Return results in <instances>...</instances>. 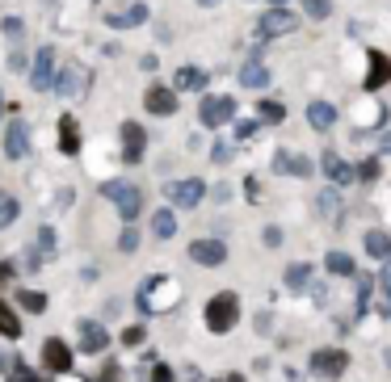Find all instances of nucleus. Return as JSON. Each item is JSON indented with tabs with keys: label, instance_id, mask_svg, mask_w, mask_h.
<instances>
[{
	"label": "nucleus",
	"instance_id": "9d476101",
	"mask_svg": "<svg viewBox=\"0 0 391 382\" xmlns=\"http://www.w3.org/2000/svg\"><path fill=\"white\" fill-rule=\"evenodd\" d=\"M51 84H55V50L42 46V50L34 55V67H29V88H34V93H46Z\"/></svg>",
	"mask_w": 391,
	"mask_h": 382
},
{
	"label": "nucleus",
	"instance_id": "f704fd0d",
	"mask_svg": "<svg viewBox=\"0 0 391 382\" xmlns=\"http://www.w3.org/2000/svg\"><path fill=\"white\" fill-rule=\"evenodd\" d=\"M303 8H307L312 21H324V17L333 13V0H303Z\"/></svg>",
	"mask_w": 391,
	"mask_h": 382
},
{
	"label": "nucleus",
	"instance_id": "c756f323",
	"mask_svg": "<svg viewBox=\"0 0 391 382\" xmlns=\"http://www.w3.org/2000/svg\"><path fill=\"white\" fill-rule=\"evenodd\" d=\"M17 214H21V202H17L13 193H0V231H4V227H13V223H17Z\"/></svg>",
	"mask_w": 391,
	"mask_h": 382
},
{
	"label": "nucleus",
	"instance_id": "a211bd4d",
	"mask_svg": "<svg viewBox=\"0 0 391 382\" xmlns=\"http://www.w3.org/2000/svg\"><path fill=\"white\" fill-rule=\"evenodd\" d=\"M274 172H286V177H312V160H307V156H295V151H278V156H274Z\"/></svg>",
	"mask_w": 391,
	"mask_h": 382
},
{
	"label": "nucleus",
	"instance_id": "58836bf2",
	"mask_svg": "<svg viewBox=\"0 0 391 382\" xmlns=\"http://www.w3.org/2000/svg\"><path fill=\"white\" fill-rule=\"evenodd\" d=\"M143 341H147L143 328H126V332H122V345H143Z\"/></svg>",
	"mask_w": 391,
	"mask_h": 382
},
{
	"label": "nucleus",
	"instance_id": "c9c22d12",
	"mask_svg": "<svg viewBox=\"0 0 391 382\" xmlns=\"http://www.w3.org/2000/svg\"><path fill=\"white\" fill-rule=\"evenodd\" d=\"M0 29L8 34V42H21V29H25V25H21V17H4V25H0Z\"/></svg>",
	"mask_w": 391,
	"mask_h": 382
},
{
	"label": "nucleus",
	"instance_id": "a878e982",
	"mask_svg": "<svg viewBox=\"0 0 391 382\" xmlns=\"http://www.w3.org/2000/svg\"><path fill=\"white\" fill-rule=\"evenodd\" d=\"M0 336H8V341H17L21 336V320H17V311L0 299Z\"/></svg>",
	"mask_w": 391,
	"mask_h": 382
},
{
	"label": "nucleus",
	"instance_id": "7c9ffc66",
	"mask_svg": "<svg viewBox=\"0 0 391 382\" xmlns=\"http://www.w3.org/2000/svg\"><path fill=\"white\" fill-rule=\"evenodd\" d=\"M38 257H42V261L55 257V231H51V227H42V231L34 236V261H38Z\"/></svg>",
	"mask_w": 391,
	"mask_h": 382
},
{
	"label": "nucleus",
	"instance_id": "aec40b11",
	"mask_svg": "<svg viewBox=\"0 0 391 382\" xmlns=\"http://www.w3.org/2000/svg\"><path fill=\"white\" fill-rule=\"evenodd\" d=\"M105 345H110V332H105L101 324L84 320V324H80V349H84V353H101Z\"/></svg>",
	"mask_w": 391,
	"mask_h": 382
},
{
	"label": "nucleus",
	"instance_id": "9b49d317",
	"mask_svg": "<svg viewBox=\"0 0 391 382\" xmlns=\"http://www.w3.org/2000/svg\"><path fill=\"white\" fill-rule=\"evenodd\" d=\"M320 172H324L333 185H354V181H358L354 164H350V160H341V151H333V147L320 156Z\"/></svg>",
	"mask_w": 391,
	"mask_h": 382
},
{
	"label": "nucleus",
	"instance_id": "cd10ccee",
	"mask_svg": "<svg viewBox=\"0 0 391 382\" xmlns=\"http://www.w3.org/2000/svg\"><path fill=\"white\" fill-rule=\"evenodd\" d=\"M312 273H316L312 265H291L286 269V286L291 290H312Z\"/></svg>",
	"mask_w": 391,
	"mask_h": 382
},
{
	"label": "nucleus",
	"instance_id": "0eeeda50",
	"mask_svg": "<svg viewBox=\"0 0 391 382\" xmlns=\"http://www.w3.org/2000/svg\"><path fill=\"white\" fill-rule=\"evenodd\" d=\"M147 21V4L143 0H126V4H118V8H105V25L110 29H135V25H143Z\"/></svg>",
	"mask_w": 391,
	"mask_h": 382
},
{
	"label": "nucleus",
	"instance_id": "423d86ee",
	"mask_svg": "<svg viewBox=\"0 0 391 382\" xmlns=\"http://www.w3.org/2000/svg\"><path fill=\"white\" fill-rule=\"evenodd\" d=\"M345 370H350V353L345 349H316L312 353V374L316 378L333 382V378H341Z\"/></svg>",
	"mask_w": 391,
	"mask_h": 382
},
{
	"label": "nucleus",
	"instance_id": "79ce46f5",
	"mask_svg": "<svg viewBox=\"0 0 391 382\" xmlns=\"http://www.w3.org/2000/svg\"><path fill=\"white\" fill-rule=\"evenodd\" d=\"M282 244V231L278 227H265V248H278Z\"/></svg>",
	"mask_w": 391,
	"mask_h": 382
},
{
	"label": "nucleus",
	"instance_id": "412c9836",
	"mask_svg": "<svg viewBox=\"0 0 391 382\" xmlns=\"http://www.w3.org/2000/svg\"><path fill=\"white\" fill-rule=\"evenodd\" d=\"M333 122H337V105H333V101H312V105H307V126L333 130Z\"/></svg>",
	"mask_w": 391,
	"mask_h": 382
},
{
	"label": "nucleus",
	"instance_id": "a18cd8bd",
	"mask_svg": "<svg viewBox=\"0 0 391 382\" xmlns=\"http://www.w3.org/2000/svg\"><path fill=\"white\" fill-rule=\"evenodd\" d=\"M8 278H13V265H8V261H0V282H8Z\"/></svg>",
	"mask_w": 391,
	"mask_h": 382
},
{
	"label": "nucleus",
	"instance_id": "f257e3e1",
	"mask_svg": "<svg viewBox=\"0 0 391 382\" xmlns=\"http://www.w3.org/2000/svg\"><path fill=\"white\" fill-rule=\"evenodd\" d=\"M101 198H105L126 223H135V219L143 214V185H135L131 177H114V181H105V185H101Z\"/></svg>",
	"mask_w": 391,
	"mask_h": 382
},
{
	"label": "nucleus",
	"instance_id": "a19ab883",
	"mask_svg": "<svg viewBox=\"0 0 391 382\" xmlns=\"http://www.w3.org/2000/svg\"><path fill=\"white\" fill-rule=\"evenodd\" d=\"M379 286H383V294L391 299V257H387V265L379 269Z\"/></svg>",
	"mask_w": 391,
	"mask_h": 382
},
{
	"label": "nucleus",
	"instance_id": "3c124183",
	"mask_svg": "<svg viewBox=\"0 0 391 382\" xmlns=\"http://www.w3.org/2000/svg\"><path fill=\"white\" fill-rule=\"evenodd\" d=\"M387 366H391V353H387Z\"/></svg>",
	"mask_w": 391,
	"mask_h": 382
},
{
	"label": "nucleus",
	"instance_id": "473e14b6",
	"mask_svg": "<svg viewBox=\"0 0 391 382\" xmlns=\"http://www.w3.org/2000/svg\"><path fill=\"white\" fill-rule=\"evenodd\" d=\"M282 118H286L282 101H261V122H282Z\"/></svg>",
	"mask_w": 391,
	"mask_h": 382
},
{
	"label": "nucleus",
	"instance_id": "8fccbe9b",
	"mask_svg": "<svg viewBox=\"0 0 391 382\" xmlns=\"http://www.w3.org/2000/svg\"><path fill=\"white\" fill-rule=\"evenodd\" d=\"M270 4H286V0H270Z\"/></svg>",
	"mask_w": 391,
	"mask_h": 382
},
{
	"label": "nucleus",
	"instance_id": "37998d69",
	"mask_svg": "<svg viewBox=\"0 0 391 382\" xmlns=\"http://www.w3.org/2000/svg\"><path fill=\"white\" fill-rule=\"evenodd\" d=\"M152 382H173V370H168V366H156V370H152Z\"/></svg>",
	"mask_w": 391,
	"mask_h": 382
},
{
	"label": "nucleus",
	"instance_id": "49530a36",
	"mask_svg": "<svg viewBox=\"0 0 391 382\" xmlns=\"http://www.w3.org/2000/svg\"><path fill=\"white\" fill-rule=\"evenodd\" d=\"M211 382H244V374H219V378H211Z\"/></svg>",
	"mask_w": 391,
	"mask_h": 382
},
{
	"label": "nucleus",
	"instance_id": "de8ad7c7",
	"mask_svg": "<svg viewBox=\"0 0 391 382\" xmlns=\"http://www.w3.org/2000/svg\"><path fill=\"white\" fill-rule=\"evenodd\" d=\"M198 4H202V8H211V4H223V0H198Z\"/></svg>",
	"mask_w": 391,
	"mask_h": 382
},
{
	"label": "nucleus",
	"instance_id": "39448f33",
	"mask_svg": "<svg viewBox=\"0 0 391 382\" xmlns=\"http://www.w3.org/2000/svg\"><path fill=\"white\" fill-rule=\"evenodd\" d=\"M177 294H181V290H177L168 278H152L147 286H139V307H147V311H168Z\"/></svg>",
	"mask_w": 391,
	"mask_h": 382
},
{
	"label": "nucleus",
	"instance_id": "ea45409f",
	"mask_svg": "<svg viewBox=\"0 0 391 382\" xmlns=\"http://www.w3.org/2000/svg\"><path fill=\"white\" fill-rule=\"evenodd\" d=\"M118 374H122V370L110 362V366H101V370H97V382H118Z\"/></svg>",
	"mask_w": 391,
	"mask_h": 382
},
{
	"label": "nucleus",
	"instance_id": "ddd939ff",
	"mask_svg": "<svg viewBox=\"0 0 391 382\" xmlns=\"http://www.w3.org/2000/svg\"><path fill=\"white\" fill-rule=\"evenodd\" d=\"M42 366H46L51 374H67V370H72V349H67L59 336L42 341Z\"/></svg>",
	"mask_w": 391,
	"mask_h": 382
},
{
	"label": "nucleus",
	"instance_id": "dca6fc26",
	"mask_svg": "<svg viewBox=\"0 0 391 382\" xmlns=\"http://www.w3.org/2000/svg\"><path fill=\"white\" fill-rule=\"evenodd\" d=\"M371 71H366V93H379L383 84H391V55L383 50H371Z\"/></svg>",
	"mask_w": 391,
	"mask_h": 382
},
{
	"label": "nucleus",
	"instance_id": "c85d7f7f",
	"mask_svg": "<svg viewBox=\"0 0 391 382\" xmlns=\"http://www.w3.org/2000/svg\"><path fill=\"white\" fill-rule=\"evenodd\" d=\"M316 210H320V219H337V210H341V198H337V189H320V198H316Z\"/></svg>",
	"mask_w": 391,
	"mask_h": 382
},
{
	"label": "nucleus",
	"instance_id": "4be33fe9",
	"mask_svg": "<svg viewBox=\"0 0 391 382\" xmlns=\"http://www.w3.org/2000/svg\"><path fill=\"white\" fill-rule=\"evenodd\" d=\"M59 151H63V156H76V151H80V126H76L72 114L59 118Z\"/></svg>",
	"mask_w": 391,
	"mask_h": 382
},
{
	"label": "nucleus",
	"instance_id": "f3484780",
	"mask_svg": "<svg viewBox=\"0 0 391 382\" xmlns=\"http://www.w3.org/2000/svg\"><path fill=\"white\" fill-rule=\"evenodd\" d=\"M206 80H211V71H202V67H177L173 93H198V88H206Z\"/></svg>",
	"mask_w": 391,
	"mask_h": 382
},
{
	"label": "nucleus",
	"instance_id": "09e8293b",
	"mask_svg": "<svg viewBox=\"0 0 391 382\" xmlns=\"http://www.w3.org/2000/svg\"><path fill=\"white\" fill-rule=\"evenodd\" d=\"M0 118H4V101H0Z\"/></svg>",
	"mask_w": 391,
	"mask_h": 382
},
{
	"label": "nucleus",
	"instance_id": "6e6552de",
	"mask_svg": "<svg viewBox=\"0 0 391 382\" xmlns=\"http://www.w3.org/2000/svg\"><path fill=\"white\" fill-rule=\"evenodd\" d=\"M236 118V101L232 97H202V105H198V122L202 126H223V122H232Z\"/></svg>",
	"mask_w": 391,
	"mask_h": 382
},
{
	"label": "nucleus",
	"instance_id": "4468645a",
	"mask_svg": "<svg viewBox=\"0 0 391 382\" xmlns=\"http://www.w3.org/2000/svg\"><path fill=\"white\" fill-rule=\"evenodd\" d=\"M51 88H59V93L72 101V97H80V93L88 88V71H84V67H63V71H55V84H51Z\"/></svg>",
	"mask_w": 391,
	"mask_h": 382
},
{
	"label": "nucleus",
	"instance_id": "20e7f679",
	"mask_svg": "<svg viewBox=\"0 0 391 382\" xmlns=\"http://www.w3.org/2000/svg\"><path fill=\"white\" fill-rule=\"evenodd\" d=\"M299 25V17L286 8V4H270V13L257 21V38L261 42H274V38H282V34H291Z\"/></svg>",
	"mask_w": 391,
	"mask_h": 382
},
{
	"label": "nucleus",
	"instance_id": "7ed1b4c3",
	"mask_svg": "<svg viewBox=\"0 0 391 382\" xmlns=\"http://www.w3.org/2000/svg\"><path fill=\"white\" fill-rule=\"evenodd\" d=\"M164 198H168L177 210H198V206H202V198H206V181H198V177L168 181V185H164Z\"/></svg>",
	"mask_w": 391,
	"mask_h": 382
},
{
	"label": "nucleus",
	"instance_id": "f8f14e48",
	"mask_svg": "<svg viewBox=\"0 0 391 382\" xmlns=\"http://www.w3.org/2000/svg\"><path fill=\"white\" fill-rule=\"evenodd\" d=\"M143 109L156 114V118H168V114H177V93H173L168 84H152V88L143 93Z\"/></svg>",
	"mask_w": 391,
	"mask_h": 382
},
{
	"label": "nucleus",
	"instance_id": "4c0bfd02",
	"mask_svg": "<svg viewBox=\"0 0 391 382\" xmlns=\"http://www.w3.org/2000/svg\"><path fill=\"white\" fill-rule=\"evenodd\" d=\"M257 126H261V122H236V139H240V143H244V139H253V135H257Z\"/></svg>",
	"mask_w": 391,
	"mask_h": 382
},
{
	"label": "nucleus",
	"instance_id": "f03ea898",
	"mask_svg": "<svg viewBox=\"0 0 391 382\" xmlns=\"http://www.w3.org/2000/svg\"><path fill=\"white\" fill-rule=\"evenodd\" d=\"M206 328L211 332H232L236 328V320H240V299L232 294V290H223V294H215L211 303H206Z\"/></svg>",
	"mask_w": 391,
	"mask_h": 382
},
{
	"label": "nucleus",
	"instance_id": "5701e85b",
	"mask_svg": "<svg viewBox=\"0 0 391 382\" xmlns=\"http://www.w3.org/2000/svg\"><path fill=\"white\" fill-rule=\"evenodd\" d=\"M324 269H329L333 278H354V273H358V265H354V257H350V252H341V248L324 257Z\"/></svg>",
	"mask_w": 391,
	"mask_h": 382
},
{
	"label": "nucleus",
	"instance_id": "1a4fd4ad",
	"mask_svg": "<svg viewBox=\"0 0 391 382\" xmlns=\"http://www.w3.org/2000/svg\"><path fill=\"white\" fill-rule=\"evenodd\" d=\"M190 257H194L198 265L215 269V265H223V261H227V244H223V240H215V236H202V240H190Z\"/></svg>",
	"mask_w": 391,
	"mask_h": 382
},
{
	"label": "nucleus",
	"instance_id": "2f4dec72",
	"mask_svg": "<svg viewBox=\"0 0 391 382\" xmlns=\"http://www.w3.org/2000/svg\"><path fill=\"white\" fill-rule=\"evenodd\" d=\"M17 307L42 315V311H46V294H38V290H17Z\"/></svg>",
	"mask_w": 391,
	"mask_h": 382
},
{
	"label": "nucleus",
	"instance_id": "6ab92c4d",
	"mask_svg": "<svg viewBox=\"0 0 391 382\" xmlns=\"http://www.w3.org/2000/svg\"><path fill=\"white\" fill-rule=\"evenodd\" d=\"M143 139H147V135H143L139 122H122V143H126L122 156H126V164H139V156H143Z\"/></svg>",
	"mask_w": 391,
	"mask_h": 382
},
{
	"label": "nucleus",
	"instance_id": "2eb2a0df",
	"mask_svg": "<svg viewBox=\"0 0 391 382\" xmlns=\"http://www.w3.org/2000/svg\"><path fill=\"white\" fill-rule=\"evenodd\" d=\"M4 151H8V160H21V156L29 151V126H25L21 118L8 122V130H4Z\"/></svg>",
	"mask_w": 391,
	"mask_h": 382
},
{
	"label": "nucleus",
	"instance_id": "e433bc0d",
	"mask_svg": "<svg viewBox=\"0 0 391 382\" xmlns=\"http://www.w3.org/2000/svg\"><path fill=\"white\" fill-rule=\"evenodd\" d=\"M118 248H122V252H135V248H139V231H135V227H126V231L118 236Z\"/></svg>",
	"mask_w": 391,
	"mask_h": 382
},
{
	"label": "nucleus",
	"instance_id": "c03bdc74",
	"mask_svg": "<svg viewBox=\"0 0 391 382\" xmlns=\"http://www.w3.org/2000/svg\"><path fill=\"white\" fill-rule=\"evenodd\" d=\"M8 382H38V378H34V374H29L25 366H17V370H13V378H8Z\"/></svg>",
	"mask_w": 391,
	"mask_h": 382
},
{
	"label": "nucleus",
	"instance_id": "393cba45",
	"mask_svg": "<svg viewBox=\"0 0 391 382\" xmlns=\"http://www.w3.org/2000/svg\"><path fill=\"white\" fill-rule=\"evenodd\" d=\"M152 231H156V240H173L177 236V214L164 206V210H156L152 214Z\"/></svg>",
	"mask_w": 391,
	"mask_h": 382
},
{
	"label": "nucleus",
	"instance_id": "b1692460",
	"mask_svg": "<svg viewBox=\"0 0 391 382\" xmlns=\"http://www.w3.org/2000/svg\"><path fill=\"white\" fill-rule=\"evenodd\" d=\"M240 84L244 88H265L270 84V67L265 63H244L240 67Z\"/></svg>",
	"mask_w": 391,
	"mask_h": 382
},
{
	"label": "nucleus",
	"instance_id": "bb28decb",
	"mask_svg": "<svg viewBox=\"0 0 391 382\" xmlns=\"http://www.w3.org/2000/svg\"><path fill=\"white\" fill-rule=\"evenodd\" d=\"M366 252H371L375 261H379V257L387 261V257H391V236H387V231H366Z\"/></svg>",
	"mask_w": 391,
	"mask_h": 382
},
{
	"label": "nucleus",
	"instance_id": "72a5a7b5",
	"mask_svg": "<svg viewBox=\"0 0 391 382\" xmlns=\"http://www.w3.org/2000/svg\"><path fill=\"white\" fill-rule=\"evenodd\" d=\"M354 172H358V181H375V177L383 172V164H379V156H371V160H362Z\"/></svg>",
	"mask_w": 391,
	"mask_h": 382
}]
</instances>
